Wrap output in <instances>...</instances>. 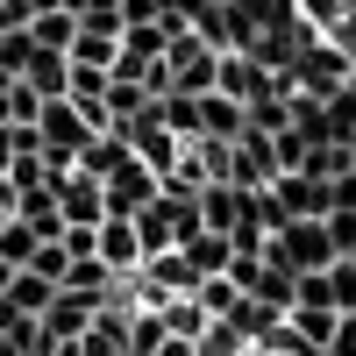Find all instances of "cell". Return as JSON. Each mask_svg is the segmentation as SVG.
I'll return each instance as SVG.
<instances>
[{"instance_id": "1", "label": "cell", "mask_w": 356, "mask_h": 356, "mask_svg": "<svg viewBox=\"0 0 356 356\" xmlns=\"http://www.w3.org/2000/svg\"><path fill=\"white\" fill-rule=\"evenodd\" d=\"M342 250H335V235H328V221H285L278 235H264V264H285L292 278L300 271H328Z\"/></svg>"}, {"instance_id": "2", "label": "cell", "mask_w": 356, "mask_h": 356, "mask_svg": "<svg viewBox=\"0 0 356 356\" xmlns=\"http://www.w3.org/2000/svg\"><path fill=\"white\" fill-rule=\"evenodd\" d=\"M214 93H228V100H243V114H250L257 100H285V79H278L271 65H257V57H243V50H221V72H214Z\"/></svg>"}, {"instance_id": "3", "label": "cell", "mask_w": 356, "mask_h": 356, "mask_svg": "<svg viewBox=\"0 0 356 356\" xmlns=\"http://www.w3.org/2000/svg\"><path fill=\"white\" fill-rule=\"evenodd\" d=\"M100 186H107V214H122V221H129V214H143V207L164 193V178L143 164V157H122V164L100 178Z\"/></svg>"}, {"instance_id": "4", "label": "cell", "mask_w": 356, "mask_h": 356, "mask_svg": "<svg viewBox=\"0 0 356 356\" xmlns=\"http://www.w3.org/2000/svg\"><path fill=\"white\" fill-rule=\"evenodd\" d=\"M100 307H107V292H100V300H93V292H57V300L43 307L36 328H43L50 349H65V342H79L86 328H93V314H100Z\"/></svg>"}, {"instance_id": "5", "label": "cell", "mask_w": 356, "mask_h": 356, "mask_svg": "<svg viewBox=\"0 0 356 356\" xmlns=\"http://www.w3.org/2000/svg\"><path fill=\"white\" fill-rule=\"evenodd\" d=\"M57 214H65V228H100L107 221V186L100 178H86V171H72V178H57Z\"/></svg>"}, {"instance_id": "6", "label": "cell", "mask_w": 356, "mask_h": 356, "mask_svg": "<svg viewBox=\"0 0 356 356\" xmlns=\"http://www.w3.org/2000/svg\"><path fill=\"white\" fill-rule=\"evenodd\" d=\"M93 257H100L107 271H114V278L129 285V278L143 271V243H136V221H122V214H107V221L93 228Z\"/></svg>"}, {"instance_id": "7", "label": "cell", "mask_w": 356, "mask_h": 356, "mask_svg": "<svg viewBox=\"0 0 356 356\" xmlns=\"http://www.w3.org/2000/svg\"><path fill=\"white\" fill-rule=\"evenodd\" d=\"M65 79H72V57H65V50H29L22 86H29L36 100H65Z\"/></svg>"}, {"instance_id": "8", "label": "cell", "mask_w": 356, "mask_h": 356, "mask_svg": "<svg viewBox=\"0 0 356 356\" xmlns=\"http://www.w3.org/2000/svg\"><path fill=\"white\" fill-rule=\"evenodd\" d=\"M243 129H250L243 100H228V93H200V136H207V143H235Z\"/></svg>"}, {"instance_id": "9", "label": "cell", "mask_w": 356, "mask_h": 356, "mask_svg": "<svg viewBox=\"0 0 356 356\" xmlns=\"http://www.w3.org/2000/svg\"><path fill=\"white\" fill-rule=\"evenodd\" d=\"M178 257H186V271H193V278H214V271H228V264H235V243L200 228L193 243H178Z\"/></svg>"}, {"instance_id": "10", "label": "cell", "mask_w": 356, "mask_h": 356, "mask_svg": "<svg viewBox=\"0 0 356 356\" xmlns=\"http://www.w3.org/2000/svg\"><path fill=\"white\" fill-rule=\"evenodd\" d=\"M285 335L321 356V349H328V335H335V314H328V307H292V314H285Z\"/></svg>"}, {"instance_id": "11", "label": "cell", "mask_w": 356, "mask_h": 356, "mask_svg": "<svg viewBox=\"0 0 356 356\" xmlns=\"http://www.w3.org/2000/svg\"><path fill=\"white\" fill-rule=\"evenodd\" d=\"M0 300H8L15 314H29V321H43V307L57 300V285H50V278H36V271H15V278H8V292H0Z\"/></svg>"}, {"instance_id": "12", "label": "cell", "mask_w": 356, "mask_h": 356, "mask_svg": "<svg viewBox=\"0 0 356 356\" xmlns=\"http://www.w3.org/2000/svg\"><path fill=\"white\" fill-rule=\"evenodd\" d=\"M157 321H164V335H186V342H200L207 328H214V321L193 307V292H178V300H157Z\"/></svg>"}, {"instance_id": "13", "label": "cell", "mask_w": 356, "mask_h": 356, "mask_svg": "<svg viewBox=\"0 0 356 356\" xmlns=\"http://www.w3.org/2000/svg\"><path fill=\"white\" fill-rule=\"evenodd\" d=\"M235 300H243V285H235L228 271H214V278H200V285H193V307H200L207 321H228Z\"/></svg>"}, {"instance_id": "14", "label": "cell", "mask_w": 356, "mask_h": 356, "mask_svg": "<svg viewBox=\"0 0 356 356\" xmlns=\"http://www.w3.org/2000/svg\"><path fill=\"white\" fill-rule=\"evenodd\" d=\"M72 15L65 8H36V15H29V43H36V50H72Z\"/></svg>"}, {"instance_id": "15", "label": "cell", "mask_w": 356, "mask_h": 356, "mask_svg": "<svg viewBox=\"0 0 356 356\" xmlns=\"http://www.w3.org/2000/svg\"><path fill=\"white\" fill-rule=\"evenodd\" d=\"M157 122H164L178 143H200V100H193V93H164V100H157Z\"/></svg>"}, {"instance_id": "16", "label": "cell", "mask_w": 356, "mask_h": 356, "mask_svg": "<svg viewBox=\"0 0 356 356\" xmlns=\"http://www.w3.org/2000/svg\"><path fill=\"white\" fill-rule=\"evenodd\" d=\"M72 65H100V72H114V57H122V36H93V29H72Z\"/></svg>"}, {"instance_id": "17", "label": "cell", "mask_w": 356, "mask_h": 356, "mask_svg": "<svg viewBox=\"0 0 356 356\" xmlns=\"http://www.w3.org/2000/svg\"><path fill=\"white\" fill-rule=\"evenodd\" d=\"M36 257V228H22L15 214L0 221V264H8V271H22V264Z\"/></svg>"}, {"instance_id": "18", "label": "cell", "mask_w": 356, "mask_h": 356, "mask_svg": "<svg viewBox=\"0 0 356 356\" xmlns=\"http://www.w3.org/2000/svg\"><path fill=\"white\" fill-rule=\"evenodd\" d=\"M122 157H129V143H122V136H93V143H86V157H79V171H86V178H107Z\"/></svg>"}, {"instance_id": "19", "label": "cell", "mask_w": 356, "mask_h": 356, "mask_svg": "<svg viewBox=\"0 0 356 356\" xmlns=\"http://www.w3.org/2000/svg\"><path fill=\"white\" fill-rule=\"evenodd\" d=\"M107 86H114V72H100V65H72L65 100H107Z\"/></svg>"}, {"instance_id": "20", "label": "cell", "mask_w": 356, "mask_h": 356, "mask_svg": "<svg viewBox=\"0 0 356 356\" xmlns=\"http://www.w3.org/2000/svg\"><path fill=\"white\" fill-rule=\"evenodd\" d=\"M22 271H36V278H50V285H65V271H72V257H65V243H36V257H29Z\"/></svg>"}, {"instance_id": "21", "label": "cell", "mask_w": 356, "mask_h": 356, "mask_svg": "<svg viewBox=\"0 0 356 356\" xmlns=\"http://www.w3.org/2000/svg\"><path fill=\"white\" fill-rule=\"evenodd\" d=\"M29 50H36V43H29V29H8V36H0V72H8V79H22Z\"/></svg>"}, {"instance_id": "22", "label": "cell", "mask_w": 356, "mask_h": 356, "mask_svg": "<svg viewBox=\"0 0 356 356\" xmlns=\"http://www.w3.org/2000/svg\"><path fill=\"white\" fill-rule=\"evenodd\" d=\"M171 8L164 0H122V29H143V22H164Z\"/></svg>"}, {"instance_id": "23", "label": "cell", "mask_w": 356, "mask_h": 356, "mask_svg": "<svg viewBox=\"0 0 356 356\" xmlns=\"http://www.w3.org/2000/svg\"><path fill=\"white\" fill-rule=\"evenodd\" d=\"M321 356H356V314H335V335H328Z\"/></svg>"}, {"instance_id": "24", "label": "cell", "mask_w": 356, "mask_h": 356, "mask_svg": "<svg viewBox=\"0 0 356 356\" xmlns=\"http://www.w3.org/2000/svg\"><path fill=\"white\" fill-rule=\"evenodd\" d=\"M150 356H200V342H186V335H164Z\"/></svg>"}, {"instance_id": "25", "label": "cell", "mask_w": 356, "mask_h": 356, "mask_svg": "<svg viewBox=\"0 0 356 356\" xmlns=\"http://www.w3.org/2000/svg\"><path fill=\"white\" fill-rule=\"evenodd\" d=\"M8 86H15V79H8ZM8 86H0V129H8Z\"/></svg>"}]
</instances>
